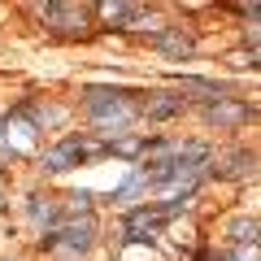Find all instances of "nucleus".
Listing matches in <instances>:
<instances>
[{
  "label": "nucleus",
  "instance_id": "f257e3e1",
  "mask_svg": "<svg viewBox=\"0 0 261 261\" xmlns=\"http://www.w3.org/2000/svg\"><path fill=\"white\" fill-rule=\"evenodd\" d=\"M83 113L105 135H126V126L144 113V105H135L130 92H118V87H87L83 92Z\"/></svg>",
  "mask_w": 261,
  "mask_h": 261
},
{
  "label": "nucleus",
  "instance_id": "f03ea898",
  "mask_svg": "<svg viewBox=\"0 0 261 261\" xmlns=\"http://www.w3.org/2000/svg\"><path fill=\"white\" fill-rule=\"evenodd\" d=\"M105 144H92V140H79V135H65L61 144H53V148L39 152V170L44 174H65L70 166H83L92 152H100Z\"/></svg>",
  "mask_w": 261,
  "mask_h": 261
},
{
  "label": "nucleus",
  "instance_id": "7ed1b4c3",
  "mask_svg": "<svg viewBox=\"0 0 261 261\" xmlns=\"http://www.w3.org/2000/svg\"><path fill=\"white\" fill-rule=\"evenodd\" d=\"M92 235H96L92 218H83V222H65V226H57V231L44 240V248L57 252V257H65V261H74V257H83V252L92 248Z\"/></svg>",
  "mask_w": 261,
  "mask_h": 261
},
{
  "label": "nucleus",
  "instance_id": "20e7f679",
  "mask_svg": "<svg viewBox=\"0 0 261 261\" xmlns=\"http://www.w3.org/2000/svg\"><path fill=\"white\" fill-rule=\"evenodd\" d=\"M92 13L96 9H79V5H48L44 22L57 31V35H83V31L92 27Z\"/></svg>",
  "mask_w": 261,
  "mask_h": 261
},
{
  "label": "nucleus",
  "instance_id": "39448f33",
  "mask_svg": "<svg viewBox=\"0 0 261 261\" xmlns=\"http://www.w3.org/2000/svg\"><path fill=\"white\" fill-rule=\"evenodd\" d=\"M248 113H252V109H248L244 100H235V96H222V100L205 105V122H218V126H240Z\"/></svg>",
  "mask_w": 261,
  "mask_h": 261
},
{
  "label": "nucleus",
  "instance_id": "423d86ee",
  "mask_svg": "<svg viewBox=\"0 0 261 261\" xmlns=\"http://www.w3.org/2000/svg\"><path fill=\"white\" fill-rule=\"evenodd\" d=\"M192 48H196L192 31H183V27H161L157 31V53L161 57H187Z\"/></svg>",
  "mask_w": 261,
  "mask_h": 261
},
{
  "label": "nucleus",
  "instance_id": "0eeeda50",
  "mask_svg": "<svg viewBox=\"0 0 261 261\" xmlns=\"http://www.w3.org/2000/svg\"><path fill=\"white\" fill-rule=\"evenodd\" d=\"M96 13H100L105 22H118L122 31H135L144 22V9L140 5H96Z\"/></svg>",
  "mask_w": 261,
  "mask_h": 261
},
{
  "label": "nucleus",
  "instance_id": "6e6552de",
  "mask_svg": "<svg viewBox=\"0 0 261 261\" xmlns=\"http://www.w3.org/2000/svg\"><path fill=\"white\" fill-rule=\"evenodd\" d=\"M183 109V96H174V92H157L152 100H144V118H174V113Z\"/></svg>",
  "mask_w": 261,
  "mask_h": 261
},
{
  "label": "nucleus",
  "instance_id": "1a4fd4ad",
  "mask_svg": "<svg viewBox=\"0 0 261 261\" xmlns=\"http://www.w3.org/2000/svg\"><path fill=\"white\" fill-rule=\"evenodd\" d=\"M226 231H231V240H235V244H252V248L261 244V222H248V218H240V222H231Z\"/></svg>",
  "mask_w": 261,
  "mask_h": 261
},
{
  "label": "nucleus",
  "instance_id": "9d476101",
  "mask_svg": "<svg viewBox=\"0 0 261 261\" xmlns=\"http://www.w3.org/2000/svg\"><path fill=\"white\" fill-rule=\"evenodd\" d=\"M222 261H261V252L257 248H252V244H235V248L231 252H226V257Z\"/></svg>",
  "mask_w": 261,
  "mask_h": 261
},
{
  "label": "nucleus",
  "instance_id": "9b49d317",
  "mask_svg": "<svg viewBox=\"0 0 261 261\" xmlns=\"http://www.w3.org/2000/svg\"><path fill=\"white\" fill-rule=\"evenodd\" d=\"M79 209H92V192H70V205H65V214H79Z\"/></svg>",
  "mask_w": 261,
  "mask_h": 261
}]
</instances>
